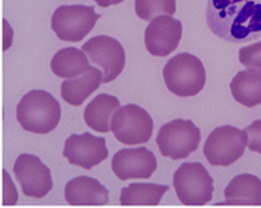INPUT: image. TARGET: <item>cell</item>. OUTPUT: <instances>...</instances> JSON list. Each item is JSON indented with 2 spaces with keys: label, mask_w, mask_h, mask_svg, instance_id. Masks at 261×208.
Segmentation results:
<instances>
[{
  "label": "cell",
  "mask_w": 261,
  "mask_h": 208,
  "mask_svg": "<svg viewBox=\"0 0 261 208\" xmlns=\"http://www.w3.org/2000/svg\"><path fill=\"white\" fill-rule=\"evenodd\" d=\"M206 21L225 41H255L261 37V0H209Z\"/></svg>",
  "instance_id": "obj_1"
},
{
  "label": "cell",
  "mask_w": 261,
  "mask_h": 208,
  "mask_svg": "<svg viewBox=\"0 0 261 208\" xmlns=\"http://www.w3.org/2000/svg\"><path fill=\"white\" fill-rule=\"evenodd\" d=\"M16 118L23 130L35 134H48L60 123L62 108L51 94L31 91L16 106Z\"/></svg>",
  "instance_id": "obj_2"
},
{
  "label": "cell",
  "mask_w": 261,
  "mask_h": 208,
  "mask_svg": "<svg viewBox=\"0 0 261 208\" xmlns=\"http://www.w3.org/2000/svg\"><path fill=\"white\" fill-rule=\"evenodd\" d=\"M164 80L171 94L181 98L196 96L206 84V70L196 55L181 52L165 64Z\"/></svg>",
  "instance_id": "obj_3"
},
{
  "label": "cell",
  "mask_w": 261,
  "mask_h": 208,
  "mask_svg": "<svg viewBox=\"0 0 261 208\" xmlns=\"http://www.w3.org/2000/svg\"><path fill=\"white\" fill-rule=\"evenodd\" d=\"M174 188L184 205H206L213 197V179L201 163H182L174 175Z\"/></svg>",
  "instance_id": "obj_4"
},
{
  "label": "cell",
  "mask_w": 261,
  "mask_h": 208,
  "mask_svg": "<svg viewBox=\"0 0 261 208\" xmlns=\"http://www.w3.org/2000/svg\"><path fill=\"white\" fill-rule=\"evenodd\" d=\"M248 146L247 131L232 125L215 128L204 143V156L212 166H229L240 159Z\"/></svg>",
  "instance_id": "obj_5"
},
{
  "label": "cell",
  "mask_w": 261,
  "mask_h": 208,
  "mask_svg": "<svg viewBox=\"0 0 261 208\" xmlns=\"http://www.w3.org/2000/svg\"><path fill=\"white\" fill-rule=\"evenodd\" d=\"M201 140L200 130L190 120H174L161 127L156 143L162 156L172 160L187 159L197 150Z\"/></svg>",
  "instance_id": "obj_6"
},
{
  "label": "cell",
  "mask_w": 261,
  "mask_h": 208,
  "mask_svg": "<svg viewBox=\"0 0 261 208\" xmlns=\"http://www.w3.org/2000/svg\"><path fill=\"white\" fill-rule=\"evenodd\" d=\"M111 131L123 144H145L153 133V120L139 105H124L111 118Z\"/></svg>",
  "instance_id": "obj_7"
},
{
  "label": "cell",
  "mask_w": 261,
  "mask_h": 208,
  "mask_svg": "<svg viewBox=\"0 0 261 208\" xmlns=\"http://www.w3.org/2000/svg\"><path fill=\"white\" fill-rule=\"evenodd\" d=\"M99 15L92 6L64 5L53 13L51 28L62 41L79 42L94 29Z\"/></svg>",
  "instance_id": "obj_8"
},
{
  "label": "cell",
  "mask_w": 261,
  "mask_h": 208,
  "mask_svg": "<svg viewBox=\"0 0 261 208\" xmlns=\"http://www.w3.org/2000/svg\"><path fill=\"white\" fill-rule=\"evenodd\" d=\"M89 62L99 66L104 72L102 83L115 80L125 66V52L123 45L115 38L107 35H98L86 41L82 47Z\"/></svg>",
  "instance_id": "obj_9"
},
{
  "label": "cell",
  "mask_w": 261,
  "mask_h": 208,
  "mask_svg": "<svg viewBox=\"0 0 261 208\" xmlns=\"http://www.w3.org/2000/svg\"><path fill=\"white\" fill-rule=\"evenodd\" d=\"M13 172L27 197L42 198L53 189L50 169L34 155H21L13 165Z\"/></svg>",
  "instance_id": "obj_10"
},
{
  "label": "cell",
  "mask_w": 261,
  "mask_h": 208,
  "mask_svg": "<svg viewBox=\"0 0 261 208\" xmlns=\"http://www.w3.org/2000/svg\"><path fill=\"white\" fill-rule=\"evenodd\" d=\"M63 156L74 166L89 170L108 157L107 141L102 137H95L89 133L72 134L64 143Z\"/></svg>",
  "instance_id": "obj_11"
},
{
  "label": "cell",
  "mask_w": 261,
  "mask_h": 208,
  "mask_svg": "<svg viewBox=\"0 0 261 208\" xmlns=\"http://www.w3.org/2000/svg\"><path fill=\"white\" fill-rule=\"evenodd\" d=\"M182 35V23L169 15H161L152 19L145 31V45L149 54L167 57L175 51Z\"/></svg>",
  "instance_id": "obj_12"
},
{
  "label": "cell",
  "mask_w": 261,
  "mask_h": 208,
  "mask_svg": "<svg viewBox=\"0 0 261 208\" xmlns=\"http://www.w3.org/2000/svg\"><path fill=\"white\" fill-rule=\"evenodd\" d=\"M113 172L118 179H147L150 177L158 167L155 155L145 147L136 148H123L113 157Z\"/></svg>",
  "instance_id": "obj_13"
},
{
  "label": "cell",
  "mask_w": 261,
  "mask_h": 208,
  "mask_svg": "<svg viewBox=\"0 0 261 208\" xmlns=\"http://www.w3.org/2000/svg\"><path fill=\"white\" fill-rule=\"evenodd\" d=\"M64 198L70 205H105L108 189L94 177L77 176L66 184Z\"/></svg>",
  "instance_id": "obj_14"
},
{
  "label": "cell",
  "mask_w": 261,
  "mask_h": 208,
  "mask_svg": "<svg viewBox=\"0 0 261 208\" xmlns=\"http://www.w3.org/2000/svg\"><path fill=\"white\" fill-rule=\"evenodd\" d=\"M102 80H104L102 72L98 70L96 67H91L88 72H85L77 77L67 79L66 82H63L60 87L63 101L73 106L82 105L86 101V98H89L95 91H98Z\"/></svg>",
  "instance_id": "obj_15"
},
{
  "label": "cell",
  "mask_w": 261,
  "mask_h": 208,
  "mask_svg": "<svg viewBox=\"0 0 261 208\" xmlns=\"http://www.w3.org/2000/svg\"><path fill=\"white\" fill-rule=\"evenodd\" d=\"M223 194L226 205H261V179L250 173L238 175Z\"/></svg>",
  "instance_id": "obj_16"
},
{
  "label": "cell",
  "mask_w": 261,
  "mask_h": 208,
  "mask_svg": "<svg viewBox=\"0 0 261 208\" xmlns=\"http://www.w3.org/2000/svg\"><path fill=\"white\" fill-rule=\"evenodd\" d=\"M230 92L238 104L247 108L261 105V70L248 69L233 76Z\"/></svg>",
  "instance_id": "obj_17"
},
{
  "label": "cell",
  "mask_w": 261,
  "mask_h": 208,
  "mask_svg": "<svg viewBox=\"0 0 261 208\" xmlns=\"http://www.w3.org/2000/svg\"><path fill=\"white\" fill-rule=\"evenodd\" d=\"M120 108V101L111 95L101 94L86 105L84 112V120L89 128L98 133H108L111 130L110 118Z\"/></svg>",
  "instance_id": "obj_18"
},
{
  "label": "cell",
  "mask_w": 261,
  "mask_h": 208,
  "mask_svg": "<svg viewBox=\"0 0 261 208\" xmlns=\"http://www.w3.org/2000/svg\"><path fill=\"white\" fill-rule=\"evenodd\" d=\"M53 73L62 79H73L91 69L89 58L84 50L79 48H63L54 54L50 63Z\"/></svg>",
  "instance_id": "obj_19"
},
{
  "label": "cell",
  "mask_w": 261,
  "mask_h": 208,
  "mask_svg": "<svg viewBox=\"0 0 261 208\" xmlns=\"http://www.w3.org/2000/svg\"><path fill=\"white\" fill-rule=\"evenodd\" d=\"M169 187L156 184H132L121 189V205H158Z\"/></svg>",
  "instance_id": "obj_20"
},
{
  "label": "cell",
  "mask_w": 261,
  "mask_h": 208,
  "mask_svg": "<svg viewBox=\"0 0 261 208\" xmlns=\"http://www.w3.org/2000/svg\"><path fill=\"white\" fill-rule=\"evenodd\" d=\"M136 15L143 21H152L161 15L172 16L177 12V0H136Z\"/></svg>",
  "instance_id": "obj_21"
},
{
  "label": "cell",
  "mask_w": 261,
  "mask_h": 208,
  "mask_svg": "<svg viewBox=\"0 0 261 208\" xmlns=\"http://www.w3.org/2000/svg\"><path fill=\"white\" fill-rule=\"evenodd\" d=\"M240 62L248 69L261 70V41L240 50Z\"/></svg>",
  "instance_id": "obj_22"
},
{
  "label": "cell",
  "mask_w": 261,
  "mask_h": 208,
  "mask_svg": "<svg viewBox=\"0 0 261 208\" xmlns=\"http://www.w3.org/2000/svg\"><path fill=\"white\" fill-rule=\"evenodd\" d=\"M248 134V147L251 152L261 153V120L254 121L245 128Z\"/></svg>",
  "instance_id": "obj_23"
},
{
  "label": "cell",
  "mask_w": 261,
  "mask_h": 208,
  "mask_svg": "<svg viewBox=\"0 0 261 208\" xmlns=\"http://www.w3.org/2000/svg\"><path fill=\"white\" fill-rule=\"evenodd\" d=\"M94 2L101 8H108V6H113V5H120L124 0H94Z\"/></svg>",
  "instance_id": "obj_24"
}]
</instances>
